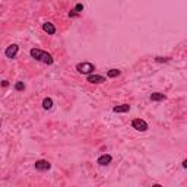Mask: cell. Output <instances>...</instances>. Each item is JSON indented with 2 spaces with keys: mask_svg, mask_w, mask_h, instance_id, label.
<instances>
[{
  "mask_svg": "<svg viewBox=\"0 0 187 187\" xmlns=\"http://www.w3.org/2000/svg\"><path fill=\"white\" fill-rule=\"evenodd\" d=\"M29 54H31L32 59L41 61V63H44V64H48V66H50V64H53L54 63L53 56H51L50 53H47V51H44V50H40V48H31Z\"/></svg>",
  "mask_w": 187,
  "mask_h": 187,
  "instance_id": "6da1fadb",
  "label": "cell"
},
{
  "mask_svg": "<svg viewBox=\"0 0 187 187\" xmlns=\"http://www.w3.org/2000/svg\"><path fill=\"white\" fill-rule=\"evenodd\" d=\"M76 70H78L80 75H86L88 76V75L94 73L95 64L89 63V61H82V63H78V64H76Z\"/></svg>",
  "mask_w": 187,
  "mask_h": 187,
  "instance_id": "7a4b0ae2",
  "label": "cell"
},
{
  "mask_svg": "<svg viewBox=\"0 0 187 187\" xmlns=\"http://www.w3.org/2000/svg\"><path fill=\"white\" fill-rule=\"evenodd\" d=\"M132 127H133L134 130H138V132H146L149 126H148V123L145 120H142V119H134L132 121Z\"/></svg>",
  "mask_w": 187,
  "mask_h": 187,
  "instance_id": "3957f363",
  "label": "cell"
},
{
  "mask_svg": "<svg viewBox=\"0 0 187 187\" xmlns=\"http://www.w3.org/2000/svg\"><path fill=\"white\" fill-rule=\"evenodd\" d=\"M18 53H19V46L18 44H10L5 50V56H6L7 59H15L18 56Z\"/></svg>",
  "mask_w": 187,
  "mask_h": 187,
  "instance_id": "277c9868",
  "label": "cell"
},
{
  "mask_svg": "<svg viewBox=\"0 0 187 187\" xmlns=\"http://www.w3.org/2000/svg\"><path fill=\"white\" fill-rule=\"evenodd\" d=\"M34 167H35V170H38V171H47V170L51 168V164L47 160H38V161H35Z\"/></svg>",
  "mask_w": 187,
  "mask_h": 187,
  "instance_id": "5b68a950",
  "label": "cell"
},
{
  "mask_svg": "<svg viewBox=\"0 0 187 187\" xmlns=\"http://www.w3.org/2000/svg\"><path fill=\"white\" fill-rule=\"evenodd\" d=\"M86 80L89 83H92V85H97V83H104L105 82V78L104 76H101V75H88L86 76Z\"/></svg>",
  "mask_w": 187,
  "mask_h": 187,
  "instance_id": "8992f818",
  "label": "cell"
},
{
  "mask_svg": "<svg viewBox=\"0 0 187 187\" xmlns=\"http://www.w3.org/2000/svg\"><path fill=\"white\" fill-rule=\"evenodd\" d=\"M111 161H113V156H111V155L104 154V155H101V156H98L97 164H98L100 167H105V165H108V164H111Z\"/></svg>",
  "mask_w": 187,
  "mask_h": 187,
  "instance_id": "52a82bcc",
  "label": "cell"
},
{
  "mask_svg": "<svg viewBox=\"0 0 187 187\" xmlns=\"http://www.w3.org/2000/svg\"><path fill=\"white\" fill-rule=\"evenodd\" d=\"M42 31L47 32L48 35H54L56 34V27H54L51 22H44L42 24Z\"/></svg>",
  "mask_w": 187,
  "mask_h": 187,
  "instance_id": "ba28073f",
  "label": "cell"
},
{
  "mask_svg": "<svg viewBox=\"0 0 187 187\" xmlns=\"http://www.w3.org/2000/svg\"><path fill=\"white\" fill-rule=\"evenodd\" d=\"M114 113L120 114V113H129L130 111V105L129 104H120V105H116V107L113 108Z\"/></svg>",
  "mask_w": 187,
  "mask_h": 187,
  "instance_id": "9c48e42d",
  "label": "cell"
},
{
  "mask_svg": "<svg viewBox=\"0 0 187 187\" xmlns=\"http://www.w3.org/2000/svg\"><path fill=\"white\" fill-rule=\"evenodd\" d=\"M149 100L152 101V102H160V101L167 100V97H165L164 94H161V92H152L151 94V97H149Z\"/></svg>",
  "mask_w": 187,
  "mask_h": 187,
  "instance_id": "30bf717a",
  "label": "cell"
},
{
  "mask_svg": "<svg viewBox=\"0 0 187 187\" xmlns=\"http://www.w3.org/2000/svg\"><path fill=\"white\" fill-rule=\"evenodd\" d=\"M53 104L54 102L50 97H47V98L42 100V108H44V110H51V108H53Z\"/></svg>",
  "mask_w": 187,
  "mask_h": 187,
  "instance_id": "8fae6325",
  "label": "cell"
},
{
  "mask_svg": "<svg viewBox=\"0 0 187 187\" xmlns=\"http://www.w3.org/2000/svg\"><path fill=\"white\" fill-rule=\"evenodd\" d=\"M121 72L119 70V69H110L107 72V76L108 78H111V79H114V78H117V76H120Z\"/></svg>",
  "mask_w": 187,
  "mask_h": 187,
  "instance_id": "7c38bea8",
  "label": "cell"
},
{
  "mask_svg": "<svg viewBox=\"0 0 187 187\" xmlns=\"http://www.w3.org/2000/svg\"><path fill=\"white\" fill-rule=\"evenodd\" d=\"M15 89H16V91H24V89H25V83H24V82H16V83H15Z\"/></svg>",
  "mask_w": 187,
  "mask_h": 187,
  "instance_id": "4fadbf2b",
  "label": "cell"
},
{
  "mask_svg": "<svg viewBox=\"0 0 187 187\" xmlns=\"http://www.w3.org/2000/svg\"><path fill=\"white\" fill-rule=\"evenodd\" d=\"M170 60H171L170 57H155V61H158V63H167Z\"/></svg>",
  "mask_w": 187,
  "mask_h": 187,
  "instance_id": "5bb4252c",
  "label": "cell"
},
{
  "mask_svg": "<svg viewBox=\"0 0 187 187\" xmlns=\"http://www.w3.org/2000/svg\"><path fill=\"white\" fill-rule=\"evenodd\" d=\"M82 10H83V5H82V3H78V5L75 6V12H76V13H80Z\"/></svg>",
  "mask_w": 187,
  "mask_h": 187,
  "instance_id": "9a60e30c",
  "label": "cell"
},
{
  "mask_svg": "<svg viewBox=\"0 0 187 187\" xmlns=\"http://www.w3.org/2000/svg\"><path fill=\"white\" fill-rule=\"evenodd\" d=\"M78 15H79V13H76L75 10H70V12H69V16H70V18H76Z\"/></svg>",
  "mask_w": 187,
  "mask_h": 187,
  "instance_id": "2e32d148",
  "label": "cell"
},
{
  "mask_svg": "<svg viewBox=\"0 0 187 187\" xmlns=\"http://www.w3.org/2000/svg\"><path fill=\"white\" fill-rule=\"evenodd\" d=\"M181 167H183V168H187V160H184V161H183V164H181Z\"/></svg>",
  "mask_w": 187,
  "mask_h": 187,
  "instance_id": "e0dca14e",
  "label": "cell"
},
{
  "mask_svg": "<svg viewBox=\"0 0 187 187\" xmlns=\"http://www.w3.org/2000/svg\"><path fill=\"white\" fill-rule=\"evenodd\" d=\"M2 85H3V86H7V85H9V82H7V80H3V82H2Z\"/></svg>",
  "mask_w": 187,
  "mask_h": 187,
  "instance_id": "ac0fdd59",
  "label": "cell"
}]
</instances>
